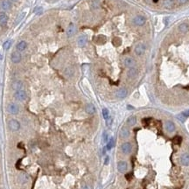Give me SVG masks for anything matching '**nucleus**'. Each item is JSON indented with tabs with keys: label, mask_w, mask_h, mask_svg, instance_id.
Instances as JSON below:
<instances>
[{
	"label": "nucleus",
	"mask_w": 189,
	"mask_h": 189,
	"mask_svg": "<svg viewBox=\"0 0 189 189\" xmlns=\"http://www.w3.org/2000/svg\"><path fill=\"white\" fill-rule=\"evenodd\" d=\"M8 127L11 131H18L20 129V123L17 119H11L8 122Z\"/></svg>",
	"instance_id": "f257e3e1"
},
{
	"label": "nucleus",
	"mask_w": 189,
	"mask_h": 189,
	"mask_svg": "<svg viewBox=\"0 0 189 189\" xmlns=\"http://www.w3.org/2000/svg\"><path fill=\"white\" fill-rule=\"evenodd\" d=\"M26 97H27V94H26V92L23 89H20V90L15 91L14 93V98L16 99L19 102H24L26 101Z\"/></svg>",
	"instance_id": "f03ea898"
},
{
	"label": "nucleus",
	"mask_w": 189,
	"mask_h": 189,
	"mask_svg": "<svg viewBox=\"0 0 189 189\" xmlns=\"http://www.w3.org/2000/svg\"><path fill=\"white\" fill-rule=\"evenodd\" d=\"M121 152L124 155H129L132 152V145L130 142H124L121 145Z\"/></svg>",
	"instance_id": "7ed1b4c3"
},
{
	"label": "nucleus",
	"mask_w": 189,
	"mask_h": 189,
	"mask_svg": "<svg viewBox=\"0 0 189 189\" xmlns=\"http://www.w3.org/2000/svg\"><path fill=\"white\" fill-rule=\"evenodd\" d=\"M7 111L11 115H17L19 112V107L18 104L14 103V102H11L8 104L7 106Z\"/></svg>",
	"instance_id": "20e7f679"
},
{
	"label": "nucleus",
	"mask_w": 189,
	"mask_h": 189,
	"mask_svg": "<svg viewBox=\"0 0 189 189\" xmlns=\"http://www.w3.org/2000/svg\"><path fill=\"white\" fill-rule=\"evenodd\" d=\"M21 59H22V55H21L20 52H19V51H14V52L11 53V61L12 63L18 64V63H19L21 61Z\"/></svg>",
	"instance_id": "39448f33"
},
{
	"label": "nucleus",
	"mask_w": 189,
	"mask_h": 189,
	"mask_svg": "<svg viewBox=\"0 0 189 189\" xmlns=\"http://www.w3.org/2000/svg\"><path fill=\"white\" fill-rule=\"evenodd\" d=\"M12 6V3L11 0H2L0 3V8L4 11H9Z\"/></svg>",
	"instance_id": "423d86ee"
},
{
	"label": "nucleus",
	"mask_w": 189,
	"mask_h": 189,
	"mask_svg": "<svg viewBox=\"0 0 189 189\" xmlns=\"http://www.w3.org/2000/svg\"><path fill=\"white\" fill-rule=\"evenodd\" d=\"M117 170L121 173H124L128 170V164L125 161H119L117 163Z\"/></svg>",
	"instance_id": "0eeeda50"
},
{
	"label": "nucleus",
	"mask_w": 189,
	"mask_h": 189,
	"mask_svg": "<svg viewBox=\"0 0 189 189\" xmlns=\"http://www.w3.org/2000/svg\"><path fill=\"white\" fill-rule=\"evenodd\" d=\"M127 94H128V91H127L126 89H124V88H122V89H118V90L116 92V96L118 99L125 98V97L127 96Z\"/></svg>",
	"instance_id": "6e6552de"
},
{
	"label": "nucleus",
	"mask_w": 189,
	"mask_h": 189,
	"mask_svg": "<svg viewBox=\"0 0 189 189\" xmlns=\"http://www.w3.org/2000/svg\"><path fill=\"white\" fill-rule=\"evenodd\" d=\"M136 64V61L133 58L131 57H125L124 60V65L127 67H133L134 65Z\"/></svg>",
	"instance_id": "1a4fd4ad"
},
{
	"label": "nucleus",
	"mask_w": 189,
	"mask_h": 189,
	"mask_svg": "<svg viewBox=\"0 0 189 189\" xmlns=\"http://www.w3.org/2000/svg\"><path fill=\"white\" fill-rule=\"evenodd\" d=\"M9 18L5 12H0V26H5L8 23Z\"/></svg>",
	"instance_id": "9d476101"
},
{
	"label": "nucleus",
	"mask_w": 189,
	"mask_h": 189,
	"mask_svg": "<svg viewBox=\"0 0 189 189\" xmlns=\"http://www.w3.org/2000/svg\"><path fill=\"white\" fill-rule=\"evenodd\" d=\"M145 52V46L144 44L140 43V44L137 45V46L135 47V53L137 55H142L144 54V53Z\"/></svg>",
	"instance_id": "9b49d317"
},
{
	"label": "nucleus",
	"mask_w": 189,
	"mask_h": 189,
	"mask_svg": "<svg viewBox=\"0 0 189 189\" xmlns=\"http://www.w3.org/2000/svg\"><path fill=\"white\" fill-rule=\"evenodd\" d=\"M11 88H12V89L15 91L20 90V89H23V82L19 80L14 81V82H12V84H11Z\"/></svg>",
	"instance_id": "f8f14e48"
},
{
	"label": "nucleus",
	"mask_w": 189,
	"mask_h": 189,
	"mask_svg": "<svg viewBox=\"0 0 189 189\" xmlns=\"http://www.w3.org/2000/svg\"><path fill=\"white\" fill-rule=\"evenodd\" d=\"M85 111H86V113L89 114V115H93V114L95 113L96 109H95V107L94 106V104L88 103L87 105L85 106Z\"/></svg>",
	"instance_id": "ddd939ff"
},
{
	"label": "nucleus",
	"mask_w": 189,
	"mask_h": 189,
	"mask_svg": "<svg viewBox=\"0 0 189 189\" xmlns=\"http://www.w3.org/2000/svg\"><path fill=\"white\" fill-rule=\"evenodd\" d=\"M137 74H138V71H137V69L135 68V67H130L128 70V72H127V75H128V77L130 78V79H134V78H136L137 76Z\"/></svg>",
	"instance_id": "4468645a"
},
{
	"label": "nucleus",
	"mask_w": 189,
	"mask_h": 189,
	"mask_svg": "<svg viewBox=\"0 0 189 189\" xmlns=\"http://www.w3.org/2000/svg\"><path fill=\"white\" fill-rule=\"evenodd\" d=\"M87 40H88V38L86 35H81L78 37L77 39V44L79 46H81V47H82V46H84L86 44H87Z\"/></svg>",
	"instance_id": "2eb2a0df"
},
{
	"label": "nucleus",
	"mask_w": 189,
	"mask_h": 189,
	"mask_svg": "<svg viewBox=\"0 0 189 189\" xmlns=\"http://www.w3.org/2000/svg\"><path fill=\"white\" fill-rule=\"evenodd\" d=\"M26 47H27V43L24 40L19 41V42L16 45V48H17V51H19V52H23V51H25L26 49Z\"/></svg>",
	"instance_id": "dca6fc26"
},
{
	"label": "nucleus",
	"mask_w": 189,
	"mask_h": 189,
	"mask_svg": "<svg viewBox=\"0 0 189 189\" xmlns=\"http://www.w3.org/2000/svg\"><path fill=\"white\" fill-rule=\"evenodd\" d=\"M75 32H76L75 26H74L73 23H71V24L68 26V27H67V37H72V36L74 35V33H75Z\"/></svg>",
	"instance_id": "f3484780"
},
{
	"label": "nucleus",
	"mask_w": 189,
	"mask_h": 189,
	"mask_svg": "<svg viewBox=\"0 0 189 189\" xmlns=\"http://www.w3.org/2000/svg\"><path fill=\"white\" fill-rule=\"evenodd\" d=\"M165 130H166L169 133H172V132H173L175 130V124H173L172 121H167V122L165 123Z\"/></svg>",
	"instance_id": "a211bd4d"
},
{
	"label": "nucleus",
	"mask_w": 189,
	"mask_h": 189,
	"mask_svg": "<svg viewBox=\"0 0 189 189\" xmlns=\"http://www.w3.org/2000/svg\"><path fill=\"white\" fill-rule=\"evenodd\" d=\"M130 130H129L127 127H125V126H124L122 129H121L120 130V137L121 138H127V137L130 136Z\"/></svg>",
	"instance_id": "6ab92c4d"
},
{
	"label": "nucleus",
	"mask_w": 189,
	"mask_h": 189,
	"mask_svg": "<svg viewBox=\"0 0 189 189\" xmlns=\"http://www.w3.org/2000/svg\"><path fill=\"white\" fill-rule=\"evenodd\" d=\"M133 22L137 26H143L145 23V18H144L143 16H137L134 18Z\"/></svg>",
	"instance_id": "aec40b11"
},
{
	"label": "nucleus",
	"mask_w": 189,
	"mask_h": 189,
	"mask_svg": "<svg viewBox=\"0 0 189 189\" xmlns=\"http://www.w3.org/2000/svg\"><path fill=\"white\" fill-rule=\"evenodd\" d=\"M180 163L183 165H185V166L189 165V154L187 153L182 154L181 157H180Z\"/></svg>",
	"instance_id": "412c9836"
},
{
	"label": "nucleus",
	"mask_w": 189,
	"mask_h": 189,
	"mask_svg": "<svg viewBox=\"0 0 189 189\" xmlns=\"http://www.w3.org/2000/svg\"><path fill=\"white\" fill-rule=\"evenodd\" d=\"M64 74H65L66 77H67V78L72 77V76L74 74V68L73 67H67V68L65 69V71H64Z\"/></svg>",
	"instance_id": "4be33fe9"
},
{
	"label": "nucleus",
	"mask_w": 189,
	"mask_h": 189,
	"mask_svg": "<svg viewBox=\"0 0 189 189\" xmlns=\"http://www.w3.org/2000/svg\"><path fill=\"white\" fill-rule=\"evenodd\" d=\"M179 30H180V32H182V33H186L189 30V26L187 23H182V24H180V26H179Z\"/></svg>",
	"instance_id": "5701e85b"
},
{
	"label": "nucleus",
	"mask_w": 189,
	"mask_h": 189,
	"mask_svg": "<svg viewBox=\"0 0 189 189\" xmlns=\"http://www.w3.org/2000/svg\"><path fill=\"white\" fill-rule=\"evenodd\" d=\"M137 123V117L135 116H130L128 119H127V124L129 126H134Z\"/></svg>",
	"instance_id": "b1692460"
},
{
	"label": "nucleus",
	"mask_w": 189,
	"mask_h": 189,
	"mask_svg": "<svg viewBox=\"0 0 189 189\" xmlns=\"http://www.w3.org/2000/svg\"><path fill=\"white\" fill-rule=\"evenodd\" d=\"M95 42H96L97 44H104V43L106 42V37L103 35L97 36L96 39H95Z\"/></svg>",
	"instance_id": "393cba45"
},
{
	"label": "nucleus",
	"mask_w": 189,
	"mask_h": 189,
	"mask_svg": "<svg viewBox=\"0 0 189 189\" xmlns=\"http://www.w3.org/2000/svg\"><path fill=\"white\" fill-rule=\"evenodd\" d=\"M114 146V138L113 137H110L109 138V140L107 142V146H106V148H107V150H110V149H112Z\"/></svg>",
	"instance_id": "a878e982"
},
{
	"label": "nucleus",
	"mask_w": 189,
	"mask_h": 189,
	"mask_svg": "<svg viewBox=\"0 0 189 189\" xmlns=\"http://www.w3.org/2000/svg\"><path fill=\"white\" fill-rule=\"evenodd\" d=\"M11 46V39H8V40H6L5 42L3 44V48H4V50H8V49H10Z\"/></svg>",
	"instance_id": "bb28decb"
},
{
	"label": "nucleus",
	"mask_w": 189,
	"mask_h": 189,
	"mask_svg": "<svg viewBox=\"0 0 189 189\" xmlns=\"http://www.w3.org/2000/svg\"><path fill=\"white\" fill-rule=\"evenodd\" d=\"M20 181L22 182L23 184H25V183H26L27 181H29V177H28V175L26 174V173H23V174L20 176Z\"/></svg>",
	"instance_id": "cd10ccee"
},
{
	"label": "nucleus",
	"mask_w": 189,
	"mask_h": 189,
	"mask_svg": "<svg viewBox=\"0 0 189 189\" xmlns=\"http://www.w3.org/2000/svg\"><path fill=\"white\" fill-rule=\"evenodd\" d=\"M102 116H103V118L105 119V120H107L108 118H109L110 116H109V109H106V108H104V109H102Z\"/></svg>",
	"instance_id": "c85d7f7f"
},
{
	"label": "nucleus",
	"mask_w": 189,
	"mask_h": 189,
	"mask_svg": "<svg viewBox=\"0 0 189 189\" xmlns=\"http://www.w3.org/2000/svg\"><path fill=\"white\" fill-rule=\"evenodd\" d=\"M112 43H113V45L115 46H118L121 45V43H122V41H121V39L118 37H116L113 39V41H112Z\"/></svg>",
	"instance_id": "c756f323"
},
{
	"label": "nucleus",
	"mask_w": 189,
	"mask_h": 189,
	"mask_svg": "<svg viewBox=\"0 0 189 189\" xmlns=\"http://www.w3.org/2000/svg\"><path fill=\"white\" fill-rule=\"evenodd\" d=\"M25 15H26V11H22V12L20 13V15H19V16H18V18H17V20H16V23H19V22H20V21L22 20L23 19H24Z\"/></svg>",
	"instance_id": "7c9ffc66"
},
{
	"label": "nucleus",
	"mask_w": 189,
	"mask_h": 189,
	"mask_svg": "<svg viewBox=\"0 0 189 189\" xmlns=\"http://www.w3.org/2000/svg\"><path fill=\"white\" fill-rule=\"evenodd\" d=\"M108 139H109V136H108V133L107 132H103V135H102V140H103V142L104 143H107L108 141Z\"/></svg>",
	"instance_id": "2f4dec72"
},
{
	"label": "nucleus",
	"mask_w": 189,
	"mask_h": 189,
	"mask_svg": "<svg viewBox=\"0 0 189 189\" xmlns=\"http://www.w3.org/2000/svg\"><path fill=\"white\" fill-rule=\"evenodd\" d=\"M177 118H178L180 121H181V122H184V121L186 120V117L182 113L181 114H179V115L177 116Z\"/></svg>",
	"instance_id": "473e14b6"
},
{
	"label": "nucleus",
	"mask_w": 189,
	"mask_h": 189,
	"mask_svg": "<svg viewBox=\"0 0 189 189\" xmlns=\"http://www.w3.org/2000/svg\"><path fill=\"white\" fill-rule=\"evenodd\" d=\"M106 121V124H107V126H110L111 125V124H112V118L110 117H109V118L107 119V120H105Z\"/></svg>",
	"instance_id": "72a5a7b5"
},
{
	"label": "nucleus",
	"mask_w": 189,
	"mask_h": 189,
	"mask_svg": "<svg viewBox=\"0 0 189 189\" xmlns=\"http://www.w3.org/2000/svg\"><path fill=\"white\" fill-rule=\"evenodd\" d=\"M42 11H43L42 8H41V7H38V8H36L35 11H35V12H37V13H39H39L42 12Z\"/></svg>",
	"instance_id": "f704fd0d"
},
{
	"label": "nucleus",
	"mask_w": 189,
	"mask_h": 189,
	"mask_svg": "<svg viewBox=\"0 0 189 189\" xmlns=\"http://www.w3.org/2000/svg\"><path fill=\"white\" fill-rule=\"evenodd\" d=\"M82 189H92L91 188V187L89 185H84V186H82Z\"/></svg>",
	"instance_id": "c9c22d12"
},
{
	"label": "nucleus",
	"mask_w": 189,
	"mask_h": 189,
	"mask_svg": "<svg viewBox=\"0 0 189 189\" xmlns=\"http://www.w3.org/2000/svg\"><path fill=\"white\" fill-rule=\"evenodd\" d=\"M188 0H178V2L180 3V4H186V3L187 2Z\"/></svg>",
	"instance_id": "e433bc0d"
},
{
	"label": "nucleus",
	"mask_w": 189,
	"mask_h": 189,
	"mask_svg": "<svg viewBox=\"0 0 189 189\" xmlns=\"http://www.w3.org/2000/svg\"><path fill=\"white\" fill-rule=\"evenodd\" d=\"M182 114H183V115L185 116L186 117H189V109H188V110H186V111H185V112H183V113H182Z\"/></svg>",
	"instance_id": "4c0bfd02"
},
{
	"label": "nucleus",
	"mask_w": 189,
	"mask_h": 189,
	"mask_svg": "<svg viewBox=\"0 0 189 189\" xmlns=\"http://www.w3.org/2000/svg\"><path fill=\"white\" fill-rule=\"evenodd\" d=\"M109 156H107L105 158V163L104 164H105V165H108V164H109Z\"/></svg>",
	"instance_id": "58836bf2"
},
{
	"label": "nucleus",
	"mask_w": 189,
	"mask_h": 189,
	"mask_svg": "<svg viewBox=\"0 0 189 189\" xmlns=\"http://www.w3.org/2000/svg\"><path fill=\"white\" fill-rule=\"evenodd\" d=\"M3 59V56H2V54H0V60H2Z\"/></svg>",
	"instance_id": "ea45409f"
},
{
	"label": "nucleus",
	"mask_w": 189,
	"mask_h": 189,
	"mask_svg": "<svg viewBox=\"0 0 189 189\" xmlns=\"http://www.w3.org/2000/svg\"><path fill=\"white\" fill-rule=\"evenodd\" d=\"M158 0H153V2H155V3L158 2Z\"/></svg>",
	"instance_id": "a19ab883"
},
{
	"label": "nucleus",
	"mask_w": 189,
	"mask_h": 189,
	"mask_svg": "<svg viewBox=\"0 0 189 189\" xmlns=\"http://www.w3.org/2000/svg\"><path fill=\"white\" fill-rule=\"evenodd\" d=\"M12 1H15V2H16V1H18V0H12Z\"/></svg>",
	"instance_id": "79ce46f5"
}]
</instances>
